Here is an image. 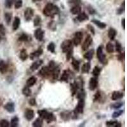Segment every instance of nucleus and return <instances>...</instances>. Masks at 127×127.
Listing matches in <instances>:
<instances>
[{"label":"nucleus","mask_w":127,"mask_h":127,"mask_svg":"<svg viewBox=\"0 0 127 127\" xmlns=\"http://www.w3.org/2000/svg\"><path fill=\"white\" fill-rule=\"evenodd\" d=\"M72 76H73V72H72L71 70H64V71H63V72H62L61 78H60V81L67 83L68 81H69V78H71V77L72 78Z\"/></svg>","instance_id":"obj_6"},{"label":"nucleus","mask_w":127,"mask_h":127,"mask_svg":"<svg viewBox=\"0 0 127 127\" xmlns=\"http://www.w3.org/2000/svg\"><path fill=\"white\" fill-rule=\"evenodd\" d=\"M38 1H40V0H32V1L33 2H36Z\"/></svg>","instance_id":"obj_59"},{"label":"nucleus","mask_w":127,"mask_h":127,"mask_svg":"<svg viewBox=\"0 0 127 127\" xmlns=\"http://www.w3.org/2000/svg\"><path fill=\"white\" fill-rule=\"evenodd\" d=\"M123 110L118 109L117 111H114V113H113V114H112V118H117L120 117V116L123 114Z\"/></svg>","instance_id":"obj_42"},{"label":"nucleus","mask_w":127,"mask_h":127,"mask_svg":"<svg viewBox=\"0 0 127 127\" xmlns=\"http://www.w3.org/2000/svg\"><path fill=\"white\" fill-rule=\"evenodd\" d=\"M38 114L39 117L45 120L48 123H52L56 120V117L54 114L50 112H48L46 109H40L38 111Z\"/></svg>","instance_id":"obj_2"},{"label":"nucleus","mask_w":127,"mask_h":127,"mask_svg":"<svg viewBox=\"0 0 127 127\" xmlns=\"http://www.w3.org/2000/svg\"><path fill=\"white\" fill-rule=\"evenodd\" d=\"M83 35L82 32L81 31L76 32L73 38V43L74 44L75 46H78V45H80L81 41H82L83 39Z\"/></svg>","instance_id":"obj_8"},{"label":"nucleus","mask_w":127,"mask_h":127,"mask_svg":"<svg viewBox=\"0 0 127 127\" xmlns=\"http://www.w3.org/2000/svg\"><path fill=\"white\" fill-rule=\"evenodd\" d=\"M39 75L41 77H43V78H46L48 76H49L50 74H51L49 68L48 66H43V67H41L40 70L39 71Z\"/></svg>","instance_id":"obj_15"},{"label":"nucleus","mask_w":127,"mask_h":127,"mask_svg":"<svg viewBox=\"0 0 127 127\" xmlns=\"http://www.w3.org/2000/svg\"><path fill=\"white\" fill-rule=\"evenodd\" d=\"M98 86V79L97 77H92L90 79L89 81V89L91 91H94L96 89Z\"/></svg>","instance_id":"obj_12"},{"label":"nucleus","mask_w":127,"mask_h":127,"mask_svg":"<svg viewBox=\"0 0 127 127\" xmlns=\"http://www.w3.org/2000/svg\"><path fill=\"white\" fill-rule=\"evenodd\" d=\"M24 116L26 119L28 121H31L34 118V112L31 109H27L25 111Z\"/></svg>","instance_id":"obj_16"},{"label":"nucleus","mask_w":127,"mask_h":127,"mask_svg":"<svg viewBox=\"0 0 127 127\" xmlns=\"http://www.w3.org/2000/svg\"><path fill=\"white\" fill-rule=\"evenodd\" d=\"M61 50L63 53H67L68 51L72 48V42L70 39H65L61 43Z\"/></svg>","instance_id":"obj_5"},{"label":"nucleus","mask_w":127,"mask_h":127,"mask_svg":"<svg viewBox=\"0 0 127 127\" xmlns=\"http://www.w3.org/2000/svg\"><path fill=\"white\" fill-rule=\"evenodd\" d=\"M12 14L10 12H6V13H4V20L6 21L7 25L10 24V23L11 22V20H12Z\"/></svg>","instance_id":"obj_39"},{"label":"nucleus","mask_w":127,"mask_h":127,"mask_svg":"<svg viewBox=\"0 0 127 127\" xmlns=\"http://www.w3.org/2000/svg\"><path fill=\"white\" fill-rule=\"evenodd\" d=\"M24 19L26 22H29L31 21L34 16V10L30 7H28L24 11Z\"/></svg>","instance_id":"obj_9"},{"label":"nucleus","mask_w":127,"mask_h":127,"mask_svg":"<svg viewBox=\"0 0 127 127\" xmlns=\"http://www.w3.org/2000/svg\"><path fill=\"white\" fill-rule=\"evenodd\" d=\"M119 55L118 56V60L120 61H123V60L125 59V54H122V53H119Z\"/></svg>","instance_id":"obj_57"},{"label":"nucleus","mask_w":127,"mask_h":127,"mask_svg":"<svg viewBox=\"0 0 127 127\" xmlns=\"http://www.w3.org/2000/svg\"><path fill=\"white\" fill-rule=\"evenodd\" d=\"M116 51L118 53H121L122 51V46L119 41L116 42Z\"/></svg>","instance_id":"obj_49"},{"label":"nucleus","mask_w":127,"mask_h":127,"mask_svg":"<svg viewBox=\"0 0 127 127\" xmlns=\"http://www.w3.org/2000/svg\"><path fill=\"white\" fill-rule=\"evenodd\" d=\"M72 54H73V48H71V49L66 53L67 61H69L71 59H72Z\"/></svg>","instance_id":"obj_48"},{"label":"nucleus","mask_w":127,"mask_h":127,"mask_svg":"<svg viewBox=\"0 0 127 127\" xmlns=\"http://www.w3.org/2000/svg\"><path fill=\"white\" fill-rule=\"evenodd\" d=\"M87 28H88V30H89L92 33L93 35H95V29H94V27H93L92 25L90 24L87 25Z\"/></svg>","instance_id":"obj_55"},{"label":"nucleus","mask_w":127,"mask_h":127,"mask_svg":"<svg viewBox=\"0 0 127 127\" xmlns=\"http://www.w3.org/2000/svg\"><path fill=\"white\" fill-rule=\"evenodd\" d=\"M91 69V64L90 62H88L85 63L83 65L82 67H81V71L83 73H88L90 72V70Z\"/></svg>","instance_id":"obj_29"},{"label":"nucleus","mask_w":127,"mask_h":127,"mask_svg":"<svg viewBox=\"0 0 127 127\" xmlns=\"http://www.w3.org/2000/svg\"><path fill=\"white\" fill-rule=\"evenodd\" d=\"M13 3H14V6L16 9H19L22 7L23 4L22 0H13Z\"/></svg>","instance_id":"obj_41"},{"label":"nucleus","mask_w":127,"mask_h":127,"mask_svg":"<svg viewBox=\"0 0 127 127\" xmlns=\"http://www.w3.org/2000/svg\"><path fill=\"white\" fill-rule=\"evenodd\" d=\"M121 26L123 27V29H125V19L123 18L122 20H121Z\"/></svg>","instance_id":"obj_58"},{"label":"nucleus","mask_w":127,"mask_h":127,"mask_svg":"<svg viewBox=\"0 0 127 127\" xmlns=\"http://www.w3.org/2000/svg\"><path fill=\"white\" fill-rule=\"evenodd\" d=\"M94 55V50L91 49V50H88V52H87L85 54H84L83 57L85 58V59L90 61L92 59Z\"/></svg>","instance_id":"obj_28"},{"label":"nucleus","mask_w":127,"mask_h":127,"mask_svg":"<svg viewBox=\"0 0 127 127\" xmlns=\"http://www.w3.org/2000/svg\"><path fill=\"white\" fill-rule=\"evenodd\" d=\"M105 125L107 127H121V124L117 121H108L105 122Z\"/></svg>","instance_id":"obj_32"},{"label":"nucleus","mask_w":127,"mask_h":127,"mask_svg":"<svg viewBox=\"0 0 127 127\" xmlns=\"http://www.w3.org/2000/svg\"><path fill=\"white\" fill-rule=\"evenodd\" d=\"M13 3V0H5V6L7 8H11Z\"/></svg>","instance_id":"obj_51"},{"label":"nucleus","mask_w":127,"mask_h":127,"mask_svg":"<svg viewBox=\"0 0 127 127\" xmlns=\"http://www.w3.org/2000/svg\"><path fill=\"white\" fill-rule=\"evenodd\" d=\"M117 35V31L115 29L111 28L108 31V37L111 41H113L115 39L116 36Z\"/></svg>","instance_id":"obj_23"},{"label":"nucleus","mask_w":127,"mask_h":127,"mask_svg":"<svg viewBox=\"0 0 127 127\" xmlns=\"http://www.w3.org/2000/svg\"><path fill=\"white\" fill-rule=\"evenodd\" d=\"M88 12H89V13L91 15H94L95 14V13H97V12H96L95 9H94V8L92 7V6H90L89 8H88Z\"/></svg>","instance_id":"obj_56"},{"label":"nucleus","mask_w":127,"mask_h":127,"mask_svg":"<svg viewBox=\"0 0 127 127\" xmlns=\"http://www.w3.org/2000/svg\"><path fill=\"white\" fill-rule=\"evenodd\" d=\"M68 3L69 4L74 5H79L81 3V0H68Z\"/></svg>","instance_id":"obj_50"},{"label":"nucleus","mask_w":127,"mask_h":127,"mask_svg":"<svg viewBox=\"0 0 127 127\" xmlns=\"http://www.w3.org/2000/svg\"><path fill=\"white\" fill-rule=\"evenodd\" d=\"M76 19V20H78V22H84L85 20H88L89 18H88V15H87V13H85V12H82V13L80 12Z\"/></svg>","instance_id":"obj_22"},{"label":"nucleus","mask_w":127,"mask_h":127,"mask_svg":"<svg viewBox=\"0 0 127 127\" xmlns=\"http://www.w3.org/2000/svg\"><path fill=\"white\" fill-rule=\"evenodd\" d=\"M19 119L17 116H13L10 122V126L12 127H17L19 126Z\"/></svg>","instance_id":"obj_35"},{"label":"nucleus","mask_w":127,"mask_h":127,"mask_svg":"<svg viewBox=\"0 0 127 127\" xmlns=\"http://www.w3.org/2000/svg\"><path fill=\"white\" fill-rule=\"evenodd\" d=\"M0 41H1V36H0Z\"/></svg>","instance_id":"obj_60"},{"label":"nucleus","mask_w":127,"mask_h":127,"mask_svg":"<svg viewBox=\"0 0 127 127\" xmlns=\"http://www.w3.org/2000/svg\"><path fill=\"white\" fill-rule=\"evenodd\" d=\"M70 86H71V93H72V96L74 97L79 90V88H78V85H77L75 81H74L73 83H71Z\"/></svg>","instance_id":"obj_31"},{"label":"nucleus","mask_w":127,"mask_h":127,"mask_svg":"<svg viewBox=\"0 0 127 127\" xmlns=\"http://www.w3.org/2000/svg\"><path fill=\"white\" fill-rule=\"evenodd\" d=\"M29 105H32V106H35V105H37V103H36V99L34 98H31V99H29Z\"/></svg>","instance_id":"obj_54"},{"label":"nucleus","mask_w":127,"mask_h":127,"mask_svg":"<svg viewBox=\"0 0 127 127\" xmlns=\"http://www.w3.org/2000/svg\"><path fill=\"white\" fill-rule=\"evenodd\" d=\"M34 37L37 40L39 41H41L44 38L45 31L43 30H42L41 28H38V29L34 31Z\"/></svg>","instance_id":"obj_11"},{"label":"nucleus","mask_w":127,"mask_h":127,"mask_svg":"<svg viewBox=\"0 0 127 127\" xmlns=\"http://www.w3.org/2000/svg\"><path fill=\"white\" fill-rule=\"evenodd\" d=\"M106 51H107L108 53L111 54V53H113L114 52V46L111 43L109 42L106 45Z\"/></svg>","instance_id":"obj_40"},{"label":"nucleus","mask_w":127,"mask_h":127,"mask_svg":"<svg viewBox=\"0 0 127 127\" xmlns=\"http://www.w3.org/2000/svg\"><path fill=\"white\" fill-rule=\"evenodd\" d=\"M28 57V54L27 53V51L26 49H22L20 51V54H19V58L22 61H26Z\"/></svg>","instance_id":"obj_33"},{"label":"nucleus","mask_w":127,"mask_h":127,"mask_svg":"<svg viewBox=\"0 0 127 127\" xmlns=\"http://www.w3.org/2000/svg\"><path fill=\"white\" fill-rule=\"evenodd\" d=\"M60 10L57 6L52 3H48L43 10V13L46 17L54 18L56 15L59 14Z\"/></svg>","instance_id":"obj_1"},{"label":"nucleus","mask_w":127,"mask_h":127,"mask_svg":"<svg viewBox=\"0 0 127 127\" xmlns=\"http://www.w3.org/2000/svg\"><path fill=\"white\" fill-rule=\"evenodd\" d=\"M47 50L52 54L55 53V45L54 42H50L47 46Z\"/></svg>","instance_id":"obj_38"},{"label":"nucleus","mask_w":127,"mask_h":127,"mask_svg":"<svg viewBox=\"0 0 127 127\" xmlns=\"http://www.w3.org/2000/svg\"><path fill=\"white\" fill-rule=\"evenodd\" d=\"M43 121L41 118H36V120L32 123V127H41L43 126Z\"/></svg>","instance_id":"obj_34"},{"label":"nucleus","mask_w":127,"mask_h":127,"mask_svg":"<svg viewBox=\"0 0 127 127\" xmlns=\"http://www.w3.org/2000/svg\"><path fill=\"white\" fill-rule=\"evenodd\" d=\"M43 53V50L41 48H39L37 50L34 51V52H32L31 54L29 55L31 60H34L35 59L39 58L41 55Z\"/></svg>","instance_id":"obj_14"},{"label":"nucleus","mask_w":127,"mask_h":127,"mask_svg":"<svg viewBox=\"0 0 127 127\" xmlns=\"http://www.w3.org/2000/svg\"><path fill=\"white\" fill-rule=\"evenodd\" d=\"M85 98H79L77 105L73 111V117L72 118L75 119L77 118V116L80 114H83L84 111V107L85 104Z\"/></svg>","instance_id":"obj_3"},{"label":"nucleus","mask_w":127,"mask_h":127,"mask_svg":"<svg viewBox=\"0 0 127 127\" xmlns=\"http://www.w3.org/2000/svg\"><path fill=\"white\" fill-rule=\"evenodd\" d=\"M70 12L73 15L79 14L81 12V6L80 5H74L70 9Z\"/></svg>","instance_id":"obj_30"},{"label":"nucleus","mask_w":127,"mask_h":127,"mask_svg":"<svg viewBox=\"0 0 127 127\" xmlns=\"http://www.w3.org/2000/svg\"><path fill=\"white\" fill-rule=\"evenodd\" d=\"M10 125L9 121L6 120H0V127H8Z\"/></svg>","instance_id":"obj_47"},{"label":"nucleus","mask_w":127,"mask_h":127,"mask_svg":"<svg viewBox=\"0 0 127 127\" xmlns=\"http://www.w3.org/2000/svg\"><path fill=\"white\" fill-rule=\"evenodd\" d=\"M125 10V2L123 3V6L121 5V7H120L118 8V10H117V14L121 15L123 13V12H124Z\"/></svg>","instance_id":"obj_53"},{"label":"nucleus","mask_w":127,"mask_h":127,"mask_svg":"<svg viewBox=\"0 0 127 127\" xmlns=\"http://www.w3.org/2000/svg\"><path fill=\"white\" fill-rule=\"evenodd\" d=\"M101 68L97 66V65H96V66H95V67L94 68V69H93L92 74L95 77H98V76L100 75V72H101Z\"/></svg>","instance_id":"obj_37"},{"label":"nucleus","mask_w":127,"mask_h":127,"mask_svg":"<svg viewBox=\"0 0 127 127\" xmlns=\"http://www.w3.org/2000/svg\"><path fill=\"white\" fill-rule=\"evenodd\" d=\"M29 39V36H28V34H26L23 33L20 35V36H19V41H22V42H25V41H28Z\"/></svg>","instance_id":"obj_44"},{"label":"nucleus","mask_w":127,"mask_h":127,"mask_svg":"<svg viewBox=\"0 0 127 127\" xmlns=\"http://www.w3.org/2000/svg\"><path fill=\"white\" fill-rule=\"evenodd\" d=\"M60 72H61V69H60L59 65H56L52 70L51 74L52 75V78L54 79H57L59 76Z\"/></svg>","instance_id":"obj_20"},{"label":"nucleus","mask_w":127,"mask_h":127,"mask_svg":"<svg viewBox=\"0 0 127 127\" xmlns=\"http://www.w3.org/2000/svg\"><path fill=\"white\" fill-rule=\"evenodd\" d=\"M105 95L102 92L100 91H97L96 92V94L94 95V102H98L99 103H103L105 102Z\"/></svg>","instance_id":"obj_7"},{"label":"nucleus","mask_w":127,"mask_h":127,"mask_svg":"<svg viewBox=\"0 0 127 127\" xmlns=\"http://www.w3.org/2000/svg\"><path fill=\"white\" fill-rule=\"evenodd\" d=\"M6 34V31L4 26L3 24H0V36H4Z\"/></svg>","instance_id":"obj_52"},{"label":"nucleus","mask_w":127,"mask_h":127,"mask_svg":"<svg viewBox=\"0 0 127 127\" xmlns=\"http://www.w3.org/2000/svg\"><path fill=\"white\" fill-rule=\"evenodd\" d=\"M93 39L91 35H88L86 38L85 40L83 42L82 45V50L83 51H86L88 49V48L92 44Z\"/></svg>","instance_id":"obj_10"},{"label":"nucleus","mask_w":127,"mask_h":127,"mask_svg":"<svg viewBox=\"0 0 127 127\" xmlns=\"http://www.w3.org/2000/svg\"><path fill=\"white\" fill-rule=\"evenodd\" d=\"M36 81H37V78L34 76H31L26 81V86H28L29 87H31L34 86L36 84Z\"/></svg>","instance_id":"obj_25"},{"label":"nucleus","mask_w":127,"mask_h":127,"mask_svg":"<svg viewBox=\"0 0 127 127\" xmlns=\"http://www.w3.org/2000/svg\"><path fill=\"white\" fill-rule=\"evenodd\" d=\"M41 23V19L40 16L36 15L34 20V27H38Z\"/></svg>","instance_id":"obj_43"},{"label":"nucleus","mask_w":127,"mask_h":127,"mask_svg":"<svg viewBox=\"0 0 127 127\" xmlns=\"http://www.w3.org/2000/svg\"><path fill=\"white\" fill-rule=\"evenodd\" d=\"M43 64V61L41 59H39L34 62L32 64V65L30 67V69L32 71H34L37 70L41 65Z\"/></svg>","instance_id":"obj_17"},{"label":"nucleus","mask_w":127,"mask_h":127,"mask_svg":"<svg viewBox=\"0 0 127 127\" xmlns=\"http://www.w3.org/2000/svg\"><path fill=\"white\" fill-rule=\"evenodd\" d=\"M124 96V94L123 92L120 91H114L113 92L112 95H111V98L113 100H117L121 99Z\"/></svg>","instance_id":"obj_21"},{"label":"nucleus","mask_w":127,"mask_h":127,"mask_svg":"<svg viewBox=\"0 0 127 127\" xmlns=\"http://www.w3.org/2000/svg\"><path fill=\"white\" fill-rule=\"evenodd\" d=\"M4 109L10 113H14L15 104L13 102H8L4 105Z\"/></svg>","instance_id":"obj_18"},{"label":"nucleus","mask_w":127,"mask_h":127,"mask_svg":"<svg viewBox=\"0 0 127 127\" xmlns=\"http://www.w3.org/2000/svg\"><path fill=\"white\" fill-rule=\"evenodd\" d=\"M72 65V67L74 69L75 71H76L77 72L79 71V69H80V62L79 61H78V60H76L74 58L72 57V63H71Z\"/></svg>","instance_id":"obj_26"},{"label":"nucleus","mask_w":127,"mask_h":127,"mask_svg":"<svg viewBox=\"0 0 127 127\" xmlns=\"http://www.w3.org/2000/svg\"><path fill=\"white\" fill-rule=\"evenodd\" d=\"M60 116H61V119L64 121H69L72 116V112L70 111H62L60 114Z\"/></svg>","instance_id":"obj_13"},{"label":"nucleus","mask_w":127,"mask_h":127,"mask_svg":"<svg viewBox=\"0 0 127 127\" xmlns=\"http://www.w3.org/2000/svg\"><path fill=\"white\" fill-rule=\"evenodd\" d=\"M92 22L94 23V24H95L97 27L100 28V29H104V28H106V26H107V24L104 22H100V20H97V19H93L92 20Z\"/></svg>","instance_id":"obj_27"},{"label":"nucleus","mask_w":127,"mask_h":127,"mask_svg":"<svg viewBox=\"0 0 127 127\" xmlns=\"http://www.w3.org/2000/svg\"><path fill=\"white\" fill-rule=\"evenodd\" d=\"M123 105V102H116L111 105V107L114 109H119Z\"/></svg>","instance_id":"obj_45"},{"label":"nucleus","mask_w":127,"mask_h":127,"mask_svg":"<svg viewBox=\"0 0 127 127\" xmlns=\"http://www.w3.org/2000/svg\"><path fill=\"white\" fill-rule=\"evenodd\" d=\"M20 24V19L19 17H15L12 24V28L13 31H17L19 29V26Z\"/></svg>","instance_id":"obj_24"},{"label":"nucleus","mask_w":127,"mask_h":127,"mask_svg":"<svg viewBox=\"0 0 127 127\" xmlns=\"http://www.w3.org/2000/svg\"><path fill=\"white\" fill-rule=\"evenodd\" d=\"M48 28H49L50 30L52 31H55L56 30V23H55V21H54V20H52V21H51V22H49V24H48Z\"/></svg>","instance_id":"obj_46"},{"label":"nucleus","mask_w":127,"mask_h":127,"mask_svg":"<svg viewBox=\"0 0 127 127\" xmlns=\"http://www.w3.org/2000/svg\"><path fill=\"white\" fill-rule=\"evenodd\" d=\"M8 69V66L6 62L3 60H0V72L2 74L6 73Z\"/></svg>","instance_id":"obj_19"},{"label":"nucleus","mask_w":127,"mask_h":127,"mask_svg":"<svg viewBox=\"0 0 127 127\" xmlns=\"http://www.w3.org/2000/svg\"><path fill=\"white\" fill-rule=\"evenodd\" d=\"M22 94L26 97H29L31 95V90L30 89V87L26 86L22 89Z\"/></svg>","instance_id":"obj_36"},{"label":"nucleus","mask_w":127,"mask_h":127,"mask_svg":"<svg viewBox=\"0 0 127 127\" xmlns=\"http://www.w3.org/2000/svg\"><path fill=\"white\" fill-rule=\"evenodd\" d=\"M97 56L98 61L100 63L103 64L104 65L107 64V60L106 59V56L103 52V45H100L97 50Z\"/></svg>","instance_id":"obj_4"}]
</instances>
